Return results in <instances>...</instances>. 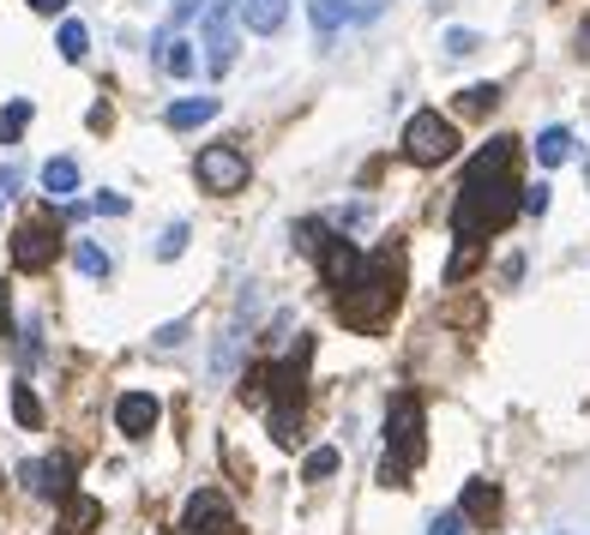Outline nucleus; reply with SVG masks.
I'll use <instances>...</instances> for the list:
<instances>
[{
    "instance_id": "f257e3e1",
    "label": "nucleus",
    "mask_w": 590,
    "mask_h": 535,
    "mask_svg": "<svg viewBox=\"0 0 590 535\" xmlns=\"http://www.w3.org/2000/svg\"><path fill=\"white\" fill-rule=\"evenodd\" d=\"M525 211V187L506 175H464L459 187V205H452V235L459 241H482L494 229H506L512 217Z\"/></svg>"
},
{
    "instance_id": "f03ea898",
    "label": "nucleus",
    "mask_w": 590,
    "mask_h": 535,
    "mask_svg": "<svg viewBox=\"0 0 590 535\" xmlns=\"http://www.w3.org/2000/svg\"><path fill=\"white\" fill-rule=\"evenodd\" d=\"M398 283H404V271H398V253H392V247L367 253L362 277H355V283L338 295V319H343V326H355V331H380L386 319H392L398 295H404Z\"/></svg>"
},
{
    "instance_id": "7ed1b4c3",
    "label": "nucleus",
    "mask_w": 590,
    "mask_h": 535,
    "mask_svg": "<svg viewBox=\"0 0 590 535\" xmlns=\"http://www.w3.org/2000/svg\"><path fill=\"white\" fill-rule=\"evenodd\" d=\"M422 451H428V445H422V404L404 392L392 404V416H386V463H380V482L386 487H404L410 470L422 463Z\"/></svg>"
},
{
    "instance_id": "20e7f679",
    "label": "nucleus",
    "mask_w": 590,
    "mask_h": 535,
    "mask_svg": "<svg viewBox=\"0 0 590 535\" xmlns=\"http://www.w3.org/2000/svg\"><path fill=\"white\" fill-rule=\"evenodd\" d=\"M404 157L416 163V169H440V163L459 157V127H452L440 109H416V115L404 120Z\"/></svg>"
},
{
    "instance_id": "39448f33",
    "label": "nucleus",
    "mask_w": 590,
    "mask_h": 535,
    "mask_svg": "<svg viewBox=\"0 0 590 535\" xmlns=\"http://www.w3.org/2000/svg\"><path fill=\"white\" fill-rule=\"evenodd\" d=\"M193 175H199V187H205V193H241V187H248V151H241L236 139L205 144V151H199V163H193Z\"/></svg>"
},
{
    "instance_id": "423d86ee",
    "label": "nucleus",
    "mask_w": 590,
    "mask_h": 535,
    "mask_svg": "<svg viewBox=\"0 0 590 535\" xmlns=\"http://www.w3.org/2000/svg\"><path fill=\"white\" fill-rule=\"evenodd\" d=\"M229 13H236V0H211L205 7V61H211V73H229V66H236V30H229Z\"/></svg>"
},
{
    "instance_id": "0eeeda50",
    "label": "nucleus",
    "mask_w": 590,
    "mask_h": 535,
    "mask_svg": "<svg viewBox=\"0 0 590 535\" xmlns=\"http://www.w3.org/2000/svg\"><path fill=\"white\" fill-rule=\"evenodd\" d=\"M49 259H54V229L49 222H18V235H13V265L18 271H49Z\"/></svg>"
},
{
    "instance_id": "6e6552de",
    "label": "nucleus",
    "mask_w": 590,
    "mask_h": 535,
    "mask_svg": "<svg viewBox=\"0 0 590 535\" xmlns=\"http://www.w3.org/2000/svg\"><path fill=\"white\" fill-rule=\"evenodd\" d=\"M187 535H236V518H229V506H224V494H193L187 499Z\"/></svg>"
},
{
    "instance_id": "1a4fd4ad",
    "label": "nucleus",
    "mask_w": 590,
    "mask_h": 535,
    "mask_svg": "<svg viewBox=\"0 0 590 535\" xmlns=\"http://www.w3.org/2000/svg\"><path fill=\"white\" fill-rule=\"evenodd\" d=\"M362 253H355V241H343V235H331V247L319 253V271H326V289L331 295H343V289L355 283V277H362Z\"/></svg>"
},
{
    "instance_id": "9d476101",
    "label": "nucleus",
    "mask_w": 590,
    "mask_h": 535,
    "mask_svg": "<svg viewBox=\"0 0 590 535\" xmlns=\"http://www.w3.org/2000/svg\"><path fill=\"white\" fill-rule=\"evenodd\" d=\"M158 416H163V409H158V397H151V392H127V397L115 404V428L127 433V440H151Z\"/></svg>"
},
{
    "instance_id": "9b49d317",
    "label": "nucleus",
    "mask_w": 590,
    "mask_h": 535,
    "mask_svg": "<svg viewBox=\"0 0 590 535\" xmlns=\"http://www.w3.org/2000/svg\"><path fill=\"white\" fill-rule=\"evenodd\" d=\"M103 523V506L91 494H66L61 499V535H91Z\"/></svg>"
},
{
    "instance_id": "f8f14e48",
    "label": "nucleus",
    "mask_w": 590,
    "mask_h": 535,
    "mask_svg": "<svg viewBox=\"0 0 590 535\" xmlns=\"http://www.w3.org/2000/svg\"><path fill=\"white\" fill-rule=\"evenodd\" d=\"M512 163H518V139H506V132H500V139H488L482 151H476L464 175H506Z\"/></svg>"
},
{
    "instance_id": "ddd939ff",
    "label": "nucleus",
    "mask_w": 590,
    "mask_h": 535,
    "mask_svg": "<svg viewBox=\"0 0 590 535\" xmlns=\"http://www.w3.org/2000/svg\"><path fill=\"white\" fill-rule=\"evenodd\" d=\"M459 511H464L470 523H494V518H500V487H494V482H464Z\"/></svg>"
},
{
    "instance_id": "4468645a",
    "label": "nucleus",
    "mask_w": 590,
    "mask_h": 535,
    "mask_svg": "<svg viewBox=\"0 0 590 535\" xmlns=\"http://www.w3.org/2000/svg\"><path fill=\"white\" fill-rule=\"evenodd\" d=\"M170 120L175 132H187V127H205V120H217V97H181V103H170Z\"/></svg>"
},
{
    "instance_id": "2eb2a0df",
    "label": "nucleus",
    "mask_w": 590,
    "mask_h": 535,
    "mask_svg": "<svg viewBox=\"0 0 590 535\" xmlns=\"http://www.w3.org/2000/svg\"><path fill=\"white\" fill-rule=\"evenodd\" d=\"M284 13H289V0H241V18H248V30H260V37L284 30Z\"/></svg>"
},
{
    "instance_id": "dca6fc26",
    "label": "nucleus",
    "mask_w": 590,
    "mask_h": 535,
    "mask_svg": "<svg viewBox=\"0 0 590 535\" xmlns=\"http://www.w3.org/2000/svg\"><path fill=\"white\" fill-rule=\"evenodd\" d=\"M42 193H49V199L79 193V163H73V157H49V163H42Z\"/></svg>"
},
{
    "instance_id": "f3484780",
    "label": "nucleus",
    "mask_w": 590,
    "mask_h": 535,
    "mask_svg": "<svg viewBox=\"0 0 590 535\" xmlns=\"http://www.w3.org/2000/svg\"><path fill=\"white\" fill-rule=\"evenodd\" d=\"M566 157H573V132L566 127H542L537 132V163L542 169H554V163H566Z\"/></svg>"
},
{
    "instance_id": "a211bd4d",
    "label": "nucleus",
    "mask_w": 590,
    "mask_h": 535,
    "mask_svg": "<svg viewBox=\"0 0 590 535\" xmlns=\"http://www.w3.org/2000/svg\"><path fill=\"white\" fill-rule=\"evenodd\" d=\"M500 103V85H470V91H459V115L476 120V115H494Z\"/></svg>"
},
{
    "instance_id": "6ab92c4d",
    "label": "nucleus",
    "mask_w": 590,
    "mask_h": 535,
    "mask_svg": "<svg viewBox=\"0 0 590 535\" xmlns=\"http://www.w3.org/2000/svg\"><path fill=\"white\" fill-rule=\"evenodd\" d=\"M307 13H314V30H319V49H326V42L338 37V25H343V0H307Z\"/></svg>"
},
{
    "instance_id": "aec40b11",
    "label": "nucleus",
    "mask_w": 590,
    "mask_h": 535,
    "mask_svg": "<svg viewBox=\"0 0 590 535\" xmlns=\"http://www.w3.org/2000/svg\"><path fill=\"white\" fill-rule=\"evenodd\" d=\"M73 265H79L85 277H109V271H115V259H109L97 241H73Z\"/></svg>"
},
{
    "instance_id": "412c9836",
    "label": "nucleus",
    "mask_w": 590,
    "mask_h": 535,
    "mask_svg": "<svg viewBox=\"0 0 590 535\" xmlns=\"http://www.w3.org/2000/svg\"><path fill=\"white\" fill-rule=\"evenodd\" d=\"M163 66H170L175 79H193V73H199V54H193V42H163Z\"/></svg>"
},
{
    "instance_id": "4be33fe9",
    "label": "nucleus",
    "mask_w": 590,
    "mask_h": 535,
    "mask_svg": "<svg viewBox=\"0 0 590 535\" xmlns=\"http://www.w3.org/2000/svg\"><path fill=\"white\" fill-rule=\"evenodd\" d=\"M30 127V103L18 97V103H7L0 109V144H18V132Z\"/></svg>"
},
{
    "instance_id": "5701e85b",
    "label": "nucleus",
    "mask_w": 590,
    "mask_h": 535,
    "mask_svg": "<svg viewBox=\"0 0 590 535\" xmlns=\"http://www.w3.org/2000/svg\"><path fill=\"white\" fill-rule=\"evenodd\" d=\"M296 247H302L307 259H319V253L331 247V235H326V222H314V217H307V222H296Z\"/></svg>"
},
{
    "instance_id": "b1692460",
    "label": "nucleus",
    "mask_w": 590,
    "mask_h": 535,
    "mask_svg": "<svg viewBox=\"0 0 590 535\" xmlns=\"http://www.w3.org/2000/svg\"><path fill=\"white\" fill-rule=\"evenodd\" d=\"M85 49H91L85 25H79V18H66V25H61V61H85Z\"/></svg>"
},
{
    "instance_id": "393cba45",
    "label": "nucleus",
    "mask_w": 590,
    "mask_h": 535,
    "mask_svg": "<svg viewBox=\"0 0 590 535\" xmlns=\"http://www.w3.org/2000/svg\"><path fill=\"white\" fill-rule=\"evenodd\" d=\"M13 416L18 428H42V404L30 397V385H13Z\"/></svg>"
},
{
    "instance_id": "a878e982",
    "label": "nucleus",
    "mask_w": 590,
    "mask_h": 535,
    "mask_svg": "<svg viewBox=\"0 0 590 535\" xmlns=\"http://www.w3.org/2000/svg\"><path fill=\"white\" fill-rule=\"evenodd\" d=\"M326 475H338V451L319 445V451H307V482H326Z\"/></svg>"
},
{
    "instance_id": "bb28decb",
    "label": "nucleus",
    "mask_w": 590,
    "mask_h": 535,
    "mask_svg": "<svg viewBox=\"0 0 590 535\" xmlns=\"http://www.w3.org/2000/svg\"><path fill=\"white\" fill-rule=\"evenodd\" d=\"M380 13H386V0H343V18H350V25H374Z\"/></svg>"
},
{
    "instance_id": "cd10ccee",
    "label": "nucleus",
    "mask_w": 590,
    "mask_h": 535,
    "mask_svg": "<svg viewBox=\"0 0 590 535\" xmlns=\"http://www.w3.org/2000/svg\"><path fill=\"white\" fill-rule=\"evenodd\" d=\"M181 253H187V222H170L158 241V259H181Z\"/></svg>"
},
{
    "instance_id": "c85d7f7f",
    "label": "nucleus",
    "mask_w": 590,
    "mask_h": 535,
    "mask_svg": "<svg viewBox=\"0 0 590 535\" xmlns=\"http://www.w3.org/2000/svg\"><path fill=\"white\" fill-rule=\"evenodd\" d=\"M476 259H482V247H476V241H459V253H452V265H447V283H459Z\"/></svg>"
},
{
    "instance_id": "c756f323",
    "label": "nucleus",
    "mask_w": 590,
    "mask_h": 535,
    "mask_svg": "<svg viewBox=\"0 0 590 535\" xmlns=\"http://www.w3.org/2000/svg\"><path fill=\"white\" fill-rule=\"evenodd\" d=\"M428 535H470V518H464V511H440V518L428 523Z\"/></svg>"
},
{
    "instance_id": "7c9ffc66",
    "label": "nucleus",
    "mask_w": 590,
    "mask_h": 535,
    "mask_svg": "<svg viewBox=\"0 0 590 535\" xmlns=\"http://www.w3.org/2000/svg\"><path fill=\"white\" fill-rule=\"evenodd\" d=\"M476 49H482V37H476V30H459V25L447 30V54H476Z\"/></svg>"
},
{
    "instance_id": "2f4dec72",
    "label": "nucleus",
    "mask_w": 590,
    "mask_h": 535,
    "mask_svg": "<svg viewBox=\"0 0 590 535\" xmlns=\"http://www.w3.org/2000/svg\"><path fill=\"white\" fill-rule=\"evenodd\" d=\"M18 475H25V487H30V494H42V499H49V463H25Z\"/></svg>"
},
{
    "instance_id": "473e14b6",
    "label": "nucleus",
    "mask_w": 590,
    "mask_h": 535,
    "mask_svg": "<svg viewBox=\"0 0 590 535\" xmlns=\"http://www.w3.org/2000/svg\"><path fill=\"white\" fill-rule=\"evenodd\" d=\"M205 7H211V0H170V18H175V25H187V18H199Z\"/></svg>"
},
{
    "instance_id": "72a5a7b5",
    "label": "nucleus",
    "mask_w": 590,
    "mask_h": 535,
    "mask_svg": "<svg viewBox=\"0 0 590 535\" xmlns=\"http://www.w3.org/2000/svg\"><path fill=\"white\" fill-rule=\"evenodd\" d=\"M187 337V319H175V326H163V331H151V343H158V349H175V343Z\"/></svg>"
},
{
    "instance_id": "f704fd0d",
    "label": "nucleus",
    "mask_w": 590,
    "mask_h": 535,
    "mask_svg": "<svg viewBox=\"0 0 590 535\" xmlns=\"http://www.w3.org/2000/svg\"><path fill=\"white\" fill-rule=\"evenodd\" d=\"M549 211V187H525V217H542Z\"/></svg>"
},
{
    "instance_id": "c9c22d12",
    "label": "nucleus",
    "mask_w": 590,
    "mask_h": 535,
    "mask_svg": "<svg viewBox=\"0 0 590 535\" xmlns=\"http://www.w3.org/2000/svg\"><path fill=\"white\" fill-rule=\"evenodd\" d=\"M97 211H103V217H127V199H121V193H97Z\"/></svg>"
},
{
    "instance_id": "e433bc0d",
    "label": "nucleus",
    "mask_w": 590,
    "mask_h": 535,
    "mask_svg": "<svg viewBox=\"0 0 590 535\" xmlns=\"http://www.w3.org/2000/svg\"><path fill=\"white\" fill-rule=\"evenodd\" d=\"M30 13H42V18H54V13H66V0H30Z\"/></svg>"
},
{
    "instance_id": "4c0bfd02",
    "label": "nucleus",
    "mask_w": 590,
    "mask_h": 535,
    "mask_svg": "<svg viewBox=\"0 0 590 535\" xmlns=\"http://www.w3.org/2000/svg\"><path fill=\"white\" fill-rule=\"evenodd\" d=\"M578 54H585V61H590V18H585V25H578Z\"/></svg>"
},
{
    "instance_id": "58836bf2",
    "label": "nucleus",
    "mask_w": 590,
    "mask_h": 535,
    "mask_svg": "<svg viewBox=\"0 0 590 535\" xmlns=\"http://www.w3.org/2000/svg\"><path fill=\"white\" fill-rule=\"evenodd\" d=\"M554 535H566V530H554Z\"/></svg>"
}]
</instances>
